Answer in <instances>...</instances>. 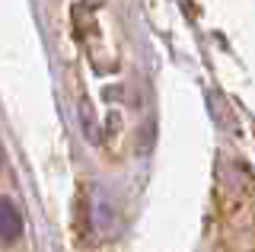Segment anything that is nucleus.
Returning a JSON list of instances; mask_svg holds the SVG:
<instances>
[{"label": "nucleus", "instance_id": "f257e3e1", "mask_svg": "<svg viewBox=\"0 0 255 252\" xmlns=\"http://www.w3.org/2000/svg\"><path fill=\"white\" fill-rule=\"evenodd\" d=\"M22 236V214L13 208V201L0 198V240L16 243Z\"/></svg>", "mask_w": 255, "mask_h": 252}]
</instances>
